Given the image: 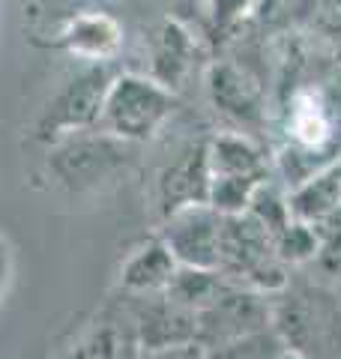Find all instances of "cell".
<instances>
[{
    "label": "cell",
    "mask_w": 341,
    "mask_h": 359,
    "mask_svg": "<svg viewBox=\"0 0 341 359\" xmlns=\"http://www.w3.org/2000/svg\"><path fill=\"white\" fill-rule=\"evenodd\" d=\"M288 207L293 219L321 231L323 237L329 224L341 219V159L288 189Z\"/></svg>",
    "instance_id": "2e32d148"
},
{
    "label": "cell",
    "mask_w": 341,
    "mask_h": 359,
    "mask_svg": "<svg viewBox=\"0 0 341 359\" xmlns=\"http://www.w3.org/2000/svg\"><path fill=\"white\" fill-rule=\"evenodd\" d=\"M272 359H312V356H305V353H300V351H290V347H284V351L276 353Z\"/></svg>",
    "instance_id": "cb8c5ba5"
},
{
    "label": "cell",
    "mask_w": 341,
    "mask_h": 359,
    "mask_svg": "<svg viewBox=\"0 0 341 359\" xmlns=\"http://www.w3.org/2000/svg\"><path fill=\"white\" fill-rule=\"evenodd\" d=\"M144 359H210V353L201 341H186V344H177V347H165V351L147 353Z\"/></svg>",
    "instance_id": "44dd1931"
},
{
    "label": "cell",
    "mask_w": 341,
    "mask_h": 359,
    "mask_svg": "<svg viewBox=\"0 0 341 359\" xmlns=\"http://www.w3.org/2000/svg\"><path fill=\"white\" fill-rule=\"evenodd\" d=\"M117 63H102V66H81L72 78H66L51 93V99L39 108L33 120V138L48 147L51 141L66 138L75 132L99 129L102 105H105L108 87L117 75Z\"/></svg>",
    "instance_id": "5b68a950"
},
{
    "label": "cell",
    "mask_w": 341,
    "mask_h": 359,
    "mask_svg": "<svg viewBox=\"0 0 341 359\" xmlns=\"http://www.w3.org/2000/svg\"><path fill=\"white\" fill-rule=\"evenodd\" d=\"M60 359H144L126 302L111 299Z\"/></svg>",
    "instance_id": "5bb4252c"
},
{
    "label": "cell",
    "mask_w": 341,
    "mask_h": 359,
    "mask_svg": "<svg viewBox=\"0 0 341 359\" xmlns=\"http://www.w3.org/2000/svg\"><path fill=\"white\" fill-rule=\"evenodd\" d=\"M219 273L227 282L264 297H279L290 285L288 266L279 261L272 237L255 216H222Z\"/></svg>",
    "instance_id": "3957f363"
},
{
    "label": "cell",
    "mask_w": 341,
    "mask_h": 359,
    "mask_svg": "<svg viewBox=\"0 0 341 359\" xmlns=\"http://www.w3.org/2000/svg\"><path fill=\"white\" fill-rule=\"evenodd\" d=\"M272 245H276V255L284 266H297V264H305V261H312V257L321 255L323 237H321V231H314L309 224L293 219L288 228L272 240Z\"/></svg>",
    "instance_id": "d6986e66"
},
{
    "label": "cell",
    "mask_w": 341,
    "mask_h": 359,
    "mask_svg": "<svg viewBox=\"0 0 341 359\" xmlns=\"http://www.w3.org/2000/svg\"><path fill=\"white\" fill-rule=\"evenodd\" d=\"M264 330H272V299L234 282L198 314V341L203 347H219Z\"/></svg>",
    "instance_id": "30bf717a"
},
{
    "label": "cell",
    "mask_w": 341,
    "mask_h": 359,
    "mask_svg": "<svg viewBox=\"0 0 341 359\" xmlns=\"http://www.w3.org/2000/svg\"><path fill=\"white\" fill-rule=\"evenodd\" d=\"M153 4L162 6L165 15H174L180 21H186V25H189L192 13H198V9H207V0H153Z\"/></svg>",
    "instance_id": "7402d4cb"
},
{
    "label": "cell",
    "mask_w": 341,
    "mask_h": 359,
    "mask_svg": "<svg viewBox=\"0 0 341 359\" xmlns=\"http://www.w3.org/2000/svg\"><path fill=\"white\" fill-rule=\"evenodd\" d=\"M159 237L177 257L180 266L219 269L222 216L210 204H195L168 216L159 224Z\"/></svg>",
    "instance_id": "8fae6325"
},
{
    "label": "cell",
    "mask_w": 341,
    "mask_h": 359,
    "mask_svg": "<svg viewBox=\"0 0 341 359\" xmlns=\"http://www.w3.org/2000/svg\"><path fill=\"white\" fill-rule=\"evenodd\" d=\"M272 330L284 347L312 359L341 356V314L321 290L288 285L272 297Z\"/></svg>",
    "instance_id": "277c9868"
},
{
    "label": "cell",
    "mask_w": 341,
    "mask_h": 359,
    "mask_svg": "<svg viewBox=\"0 0 341 359\" xmlns=\"http://www.w3.org/2000/svg\"><path fill=\"white\" fill-rule=\"evenodd\" d=\"M180 108L177 93H170L138 69H120L108 87L102 105L99 132L111 135L132 147L153 144L162 135Z\"/></svg>",
    "instance_id": "7a4b0ae2"
},
{
    "label": "cell",
    "mask_w": 341,
    "mask_h": 359,
    "mask_svg": "<svg viewBox=\"0 0 341 359\" xmlns=\"http://www.w3.org/2000/svg\"><path fill=\"white\" fill-rule=\"evenodd\" d=\"M201 54V39L186 21L174 15H162L144 30V66L138 72L153 78L170 93L186 87L189 75L195 72V60Z\"/></svg>",
    "instance_id": "9c48e42d"
},
{
    "label": "cell",
    "mask_w": 341,
    "mask_h": 359,
    "mask_svg": "<svg viewBox=\"0 0 341 359\" xmlns=\"http://www.w3.org/2000/svg\"><path fill=\"white\" fill-rule=\"evenodd\" d=\"M210 177H243V180H269L272 159L267 147L252 135L215 129L207 144Z\"/></svg>",
    "instance_id": "e0dca14e"
},
{
    "label": "cell",
    "mask_w": 341,
    "mask_h": 359,
    "mask_svg": "<svg viewBox=\"0 0 341 359\" xmlns=\"http://www.w3.org/2000/svg\"><path fill=\"white\" fill-rule=\"evenodd\" d=\"M281 351H284V341L276 335V330L246 335V339L227 341V344H219V347H207L210 359H272Z\"/></svg>",
    "instance_id": "ffe728a7"
},
{
    "label": "cell",
    "mask_w": 341,
    "mask_h": 359,
    "mask_svg": "<svg viewBox=\"0 0 341 359\" xmlns=\"http://www.w3.org/2000/svg\"><path fill=\"white\" fill-rule=\"evenodd\" d=\"M338 132V111L317 87H300L293 90L288 108H284V138L288 147L284 156H279L276 165H284L290 159H309V177L317 174L314 156L333 147Z\"/></svg>",
    "instance_id": "ba28073f"
},
{
    "label": "cell",
    "mask_w": 341,
    "mask_h": 359,
    "mask_svg": "<svg viewBox=\"0 0 341 359\" xmlns=\"http://www.w3.org/2000/svg\"><path fill=\"white\" fill-rule=\"evenodd\" d=\"M203 90L215 117L225 120V129L258 138L267 126V102L260 87L234 60H213L203 72Z\"/></svg>",
    "instance_id": "52a82bcc"
},
{
    "label": "cell",
    "mask_w": 341,
    "mask_h": 359,
    "mask_svg": "<svg viewBox=\"0 0 341 359\" xmlns=\"http://www.w3.org/2000/svg\"><path fill=\"white\" fill-rule=\"evenodd\" d=\"M132 314L135 332H138L141 351L156 353L165 347H177L186 341H198V318L186 309L174 306L165 294H150V297H126L117 294Z\"/></svg>",
    "instance_id": "4fadbf2b"
},
{
    "label": "cell",
    "mask_w": 341,
    "mask_h": 359,
    "mask_svg": "<svg viewBox=\"0 0 341 359\" xmlns=\"http://www.w3.org/2000/svg\"><path fill=\"white\" fill-rule=\"evenodd\" d=\"M227 287V278L219 269H198V266H177L170 285L165 287V297L174 306L192 311L198 318L203 309H210L219 294Z\"/></svg>",
    "instance_id": "ac0fdd59"
},
{
    "label": "cell",
    "mask_w": 341,
    "mask_h": 359,
    "mask_svg": "<svg viewBox=\"0 0 341 359\" xmlns=\"http://www.w3.org/2000/svg\"><path fill=\"white\" fill-rule=\"evenodd\" d=\"M9 276H13V249H9V243L0 237V294H4L6 285H9Z\"/></svg>",
    "instance_id": "603a6c76"
},
{
    "label": "cell",
    "mask_w": 341,
    "mask_h": 359,
    "mask_svg": "<svg viewBox=\"0 0 341 359\" xmlns=\"http://www.w3.org/2000/svg\"><path fill=\"white\" fill-rule=\"evenodd\" d=\"M54 42L69 57L81 60V66L117 63L126 45V27L120 25V18L102 9H78L57 25Z\"/></svg>",
    "instance_id": "7c38bea8"
},
{
    "label": "cell",
    "mask_w": 341,
    "mask_h": 359,
    "mask_svg": "<svg viewBox=\"0 0 341 359\" xmlns=\"http://www.w3.org/2000/svg\"><path fill=\"white\" fill-rule=\"evenodd\" d=\"M135 159H138V147L123 144L99 129H90L51 141L45 147L42 174L57 192L84 198L120 183Z\"/></svg>",
    "instance_id": "6da1fadb"
},
{
    "label": "cell",
    "mask_w": 341,
    "mask_h": 359,
    "mask_svg": "<svg viewBox=\"0 0 341 359\" xmlns=\"http://www.w3.org/2000/svg\"><path fill=\"white\" fill-rule=\"evenodd\" d=\"M177 266H180L177 257L170 255V249L156 233V237L138 243L123 257L120 273H117V294H126V297L165 294Z\"/></svg>",
    "instance_id": "9a60e30c"
},
{
    "label": "cell",
    "mask_w": 341,
    "mask_h": 359,
    "mask_svg": "<svg viewBox=\"0 0 341 359\" xmlns=\"http://www.w3.org/2000/svg\"><path fill=\"white\" fill-rule=\"evenodd\" d=\"M207 144H210V132L201 135V138H189L177 144L174 153L156 168L150 186V204L159 224L186 207L207 204L210 198Z\"/></svg>",
    "instance_id": "8992f818"
}]
</instances>
